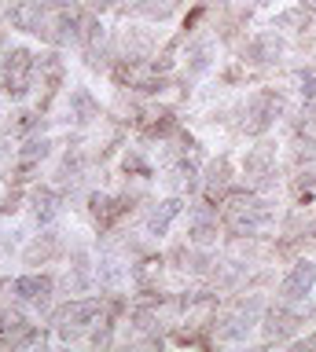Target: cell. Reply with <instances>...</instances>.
Returning <instances> with one entry per match:
<instances>
[{
  "mask_svg": "<svg viewBox=\"0 0 316 352\" xmlns=\"http://www.w3.org/2000/svg\"><path fill=\"white\" fill-rule=\"evenodd\" d=\"M268 220H272L268 202H246V198L228 206V213H224V224L232 235H257L261 228H268Z\"/></svg>",
  "mask_w": 316,
  "mask_h": 352,
  "instance_id": "6da1fadb",
  "label": "cell"
},
{
  "mask_svg": "<svg viewBox=\"0 0 316 352\" xmlns=\"http://www.w3.org/2000/svg\"><path fill=\"white\" fill-rule=\"evenodd\" d=\"M4 85H8V92L12 96H26V88H30V70H34V59H30V52L26 48H15V52H8L4 55Z\"/></svg>",
  "mask_w": 316,
  "mask_h": 352,
  "instance_id": "7a4b0ae2",
  "label": "cell"
},
{
  "mask_svg": "<svg viewBox=\"0 0 316 352\" xmlns=\"http://www.w3.org/2000/svg\"><path fill=\"white\" fill-rule=\"evenodd\" d=\"M276 110H280V96H272V92H257V96L246 103L243 129H246V132H265V129L272 125V118H276Z\"/></svg>",
  "mask_w": 316,
  "mask_h": 352,
  "instance_id": "3957f363",
  "label": "cell"
},
{
  "mask_svg": "<svg viewBox=\"0 0 316 352\" xmlns=\"http://www.w3.org/2000/svg\"><path fill=\"white\" fill-rule=\"evenodd\" d=\"M96 316H100V301H70L56 312V327L63 334H70V330H78V327H89Z\"/></svg>",
  "mask_w": 316,
  "mask_h": 352,
  "instance_id": "277c9868",
  "label": "cell"
},
{
  "mask_svg": "<svg viewBox=\"0 0 316 352\" xmlns=\"http://www.w3.org/2000/svg\"><path fill=\"white\" fill-rule=\"evenodd\" d=\"M313 283H316V264L313 261H298L291 268V275L280 283V294L287 297V301H298V297H305L313 290Z\"/></svg>",
  "mask_w": 316,
  "mask_h": 352,
  "instance_id": "5b68a950",
  "label": "cell"
},
{
  "mask_svg": "<svg viewBox=\"0 0 316 352\" xmlns=\"http://www.w3.org/2000/svg\"><path fill=\"white\" fill-rule=\"evenodd\" d=\"M45 0H19L12 8V22L26 33H41V22H45Z\"/></svg>",
  "mask_w": 316,
  "mask_h": 352,
  "instance_id": "8992f818",
  "label": "cell"
},
{
  "mask_svg": "<svg viewBox=\"0 0 316 352\" xmlns=\"http://www.w3.org/2000/svg\"><path fill=\"white\" fill-rule=\"evenodd\" d=\"M180 198H166V202H158L155 209L147 213V231L151 235H166L169 224H173V217H180Z\"/></svg>",
  "mask_w": 316,
  "mask_h": 352,
  "instance_id": "52a82bcc",
  "label": "cell"
},
{
  "mask_svg": "<svg viewBox=\"0 0 316 352\" xmlns=\"http://www.w3.org/2000/svg\"><path fill=\"white\" fill-rule=\"evenodd\" d=\"M298 323H302V319L294 312H287V308H272V312L265 316V334L283 341V338H291L294 330H298Z\"/></svg>",
  "mask_w": 316,
  "mask_h": 352,
  "instance_id": "ba28073f",
  "label": "cell"
},
{
  "mask_svg": "<svg viewBox=\"0 0 316 352\" xmlns=\"http://www.w3.org/2000/svg\"><path fill=\"white\" fill-rule=\"evenodd\" d=\"M15 294L23 297V301H48L52 279L48 275H23V279H15Z\"/></svg>",
  "mask_w": 316,
  "mask_h": 352,
  "instance_id": "9c48e42d",
  "label": "cell"
},
{
  "mask_svg": "<svg viewBox=\"0 0 316 352\" xmlns=\"http://www.w3.org/2000/svg\"><path fill=\"white\" fill-rule=\"evenodd\" d=\"M272 165H276V147L272 143H257L254 151L246 154V173L250 176H272Z\"/></svg>",
  "mask_w": 316,
  "mask_h": 352,
  "instance_id": "30bf717a",
  "label": "cell"
},
{
  "mask_svg": "<svg viewBox=\"0 0 316 352\" xmlns=\"http://www.w3.org/2000/svg\"><path fill=\"white\" fill-rule=\"evenodd\" d=\"M280 48H283V44H280L276 33H261V37L250 44V55H254V63H272L280 55Z\"/></svg>",
  "mask_w": 316,
  "mask_h": 352,
  "instance_id": "8fae6325",
  "label": "cell"
},
{
  "mask_svg": "<svg viewBox=\"0 0 316 352\" xmlns=\"http://www.w3.org/2000/svg\"><path fill=\"white\" fill-rule=\"evenodd\" d=\"M246 330H250V316L235 312V316H228L224 323L217 327V338L221 341H239V338H246Z\"/></svg>",
  "mask_w": 316,
  "mask_h": 352,
  "instance_id": "7c38bea8",
  "label": "cell"
},
{
  "mask_svg": "<svg viewBox=\"0 0 316 352\" xmlns=\"http://www.w3.org/2000/svg\"><path fill=\"white\" fill-rule=\"evenodd\" d=\"M136 11L147 19H169L173 11H177V0H140Z\"/></svg>",
  "mask_w": 316,
  "mask_h": 352,
  "instance_id": "4fadbf2b",
  "label": "cell"
},
{
  "mask_svg": "<svg viewBox=\"0 0 316 352\" xmlns=\"http://www.w3.org/2000/svg\"><path fill=\"white\" fill-rule=\"evenodd\" d=\"M34 213H37V220H52L59 213V198L52 191H37L34 195Z\"/></svg>",
  "mask_w": 316,
  "mask_h": 352,
  "instance_id": "5bb4252c",
  "label": "cell"
},
{
  "mask_svg": "<svg viewBox=\"0 0 316 352\" xmlns=\"http://www.w3.org/2000/svg\"><path fill=\"white\" fill-rule=\"evenodd\" d=\"M74 110H78V121H92L96 118V103L89 99V92H74Z\"/></svg>",
  "mask_w": 316,
  "mask_h": 352,
  "instance_id": "9a60e30c",
  "label": "cell"
},
{
  "mask_svg": "<svg viewBox=\"0 0 316 352\" xmlns=\"http://www.w3.org/2000/svg\"><path fill=\"white\" fill-rule=\"evenodd\" d=\"M224 184H228V162L217 158V162L210 165V191H213V195L224 191Z\"/></svg>",
  "mask_w": 316,
  "mask_h": 352,
  "instance_id": "2e32d148",
  "label": "cell"
},
{
  "mask_svg": "<svg viewBox=\"0 0 316 352\" xmlns=\"http://www.w3.org/2000/svg\"><path fill=\"white\" fill-rule=\"evenodd\" d=\"M48 151H52L48 140H30L26 147H23V162H37V158H45Z\"/></svg>",
  "mask_w": 316,
  "mask_h": 352,
  "instance_id": "e0dca14e",
  "label": "cell"
},
{
  "mask_svg": "<svg viewBox=\"0 0 316 352\" xmlns=\"http://www.w3.org/2000/svg\"><path fill=\"white\" fill-rule=\"evenodd\" d=\"M217 239V228L213 224H195L191 228V242H199V246H206V242Z\"/></svg>",
  "mask_w": 316,
  "mask_h": 352,
  "instance_id": "ac0fdd59",
  "label": "cell"
},
{
  "mask_svg": "<svg viewBox=\"0 0 316 352\" xmlns=\"http://www.w3.org/2000/svg\"><path fill=\"white\" fill-rule=\"evenodd\" d=\"M15 327H23V316L19 312H0V334H4V330H15Z\"/></svg>",
  "mask_w": 316,
  "mask_h": 352,
  "instance_id": "d6986e66",
  "label": "cell"
},
{
  "mask_svg": "<svg viewBox=\"0 0 316 352\" xmlns=\"http://www.w3.org/2000/svg\"><path fill=\"white\" fill-rule=\"evenodd\" d=\"M302 99H305V103H316V77L313 74L302 81Z\"/></svg>",
  "mask_w": 316,
  "mask_h": 352,
  "instance_id": "ffe728a7",
  "label": "cell"
},
{
  "mask_svg": "<svg viewBox=\"0 0 316 352\" xmlns=\"http://www.w3.org/2000/svg\"><path fill=\"white\" fill-rule=\"evenodd\" d=\"M302 11H283V15L276 19V26H302Z\"/></svg>",
  "mask_w": 316,
  "mask_h": 352,
  "instance_id": "44dd1931",
  "label": "cell"
}]
</instances>
